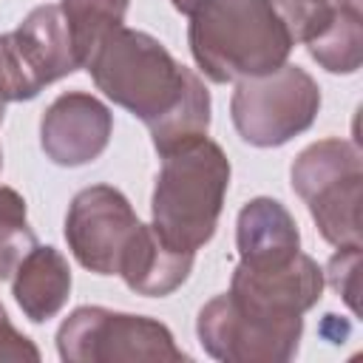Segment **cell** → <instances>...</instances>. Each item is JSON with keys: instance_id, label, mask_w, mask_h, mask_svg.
Wrapping results in <instances>:
<instances>
[{"instance_id": "cell-1", "label": "cell", "mask_w": 363, "mask_h": 363, "mask_svg": "<svg viewBox=\"0 0 363 363\" xmlns=\"http://www.w3.org/2000/svg\"><path fill=\"white\" fill-rule=\"evenodd\" d=\"M65 241L74 258L96 275H119L145 298L176 292L193 269V252L167 247L153 224H142L128 196L111 184L79 190L65 213Z\"/></svg>"}, {"instance_id": "cell-2", "label": "cell", "mask_w": 363, "mask_h": 363, "mask_svg": "<svg viewBox=\"0 0 363 363\" xmlns=\"http://www.w3.org/2000/svg\"><path fill=\"white\" fill-rule=\"evenodd\" d=\"M187 43L199 71L218 85L281 68L295 45L275 0H201Z\"/></svg>"}, {"instance_id": "cell-3", "label": "cell", "mask_w": 363, "mask_h": 363, "mask_svg": "<svg viewBox=\"0 0 363 363\" xmlns=\"http://www.w3.org/2000/svg\"><path fill=\"white\" fill-rule=\"evenodd\" d=\"M94 85L147 128L164 119L187 94L196 71L182 65L156 37L116 26L85 57Z\"/></svg>"}, {"instance_id": "cell-4", "label": "cell", "mask_w": 363, "mask_h": 363, "mask_svg": "<svg viewBox=\"0 0 363 363\" xmlns=\"http://www.w3.org/2000/svg\"><path fill=\"white\" fill-rule=\"evenodd\" d=\"M230 173V159L213 139L162 156L150 196V224L167 247L196 255L216 235Z\"/></svg>"}, {"instance_id": "cell-5", "label": "cell", "mask_w": 363, "mask_h": 363, "mask_svg": "<svg viewBox=\"0 0 363 363\" xmlns=\"http://www.w3.org/2000/svg\"><path fill=\"white\" fill-rule=\"evenodd\" d=\"M292 190L303 199L318 233L332 247L363 241V159L349 139L329 136L303 147L289 167Z\"/></svg>"}, {"instance_id": "cell-6", "label": "cell", "mask_w": 363, "mask_h": 363, "mask_svg": "<svg viewBox=\"0 0 363 363\" xmlns=\"http://www.w3.org/2000/svg\"><path fill=\"white\" fill-rule=\"evenodd\" d=\"M320 111V88L301 65L281 68L235 82L230 116L238 136L252 147H281L309 130Z\"/></svg>"}, {"instance_id": "cell-7", "label": "cell", "mask_w": 363, "mask_h": 363, "mask_svg": "<svg viewBox=\"0 0 363 363\" xmlns=\"http://www.w3.org/2000/svg\"><path fill=\"white\" fill-rule=\"evenodd\" d=\"M57 352L65 363L190 360L162 320L105 306H77L57 329Z\"/></svg>"}, {"instance_id": "cell-8", "label": "cell", "mask_w": 363, "mask_h": 363, "mask_svg": "<svg viewBox=\"0 0 363 363\" xmlns=\"http://www.w3.org/2000/svg\"><path fill=\"white\" fill-rule=\"evenodd\" d=\"M77 68L82 62L60 3L31 9L14 31L0 34V82L9 102L34 99Z\"/></svg>"}, {"instance_id": "cell-9", "label": "cell", "mask_w": 363, "mask_h": 363, "mask_svg": "<svg viewBox=\"0 0 363 363\" xmlns=\"http://www.w3.org/2000/svg\"><path fill=\"white\" fill-rule=\"evenodd\" d=\"M196 335L204 352L224 363H286L298 354L303 318H267L224 292L199 309Z\"/></svg>"}, {"instance_id": "cell-10", "label": "cell", "mask_w": 363, "mask_h": 363, "mask_svg": "<svg viewBox=\"0 0 363 363\" xmlns=\"http://www.w3.org/2000/svg\"><path fill=\"white\" fill-rule=\"evenodd\" d=\"M326 278L318 261L306 252H295L284 261H238L230 281V298L250 312L267 318H303L320 295Z\"/></svg>"}, {"instance_id": "cell-11", "label": "cell", "mask_w": 363, "mask_h": 363, "mask_svg": "<svg viewBox=\"0 0 363 363\" xmlns=\"http://www.w3.org/2000/svg\"><path fill=\"white\" fill-rule=\"evenodd\" d=\"M111 133V108L85 91L60 94L40 119V147L60 167L91 164L105 153Z\"/></svg>"}, {"instance_id": "cell-12", "label": "cell", "mask_w": 363, "mask_h": 363, "mask_svg": "<svg viewBox=\"0 0 363 363\" xmlns=\"http://www.w3.org/2000/svg\"><path fill=\"white\" fill-rule=\"evenodd\" d=\"M11 295L31 323L51 320L71 295L68 258L54 247H31L11 275Z\"/></svg>"}, {"instance_id": "cell-13", "label": "cell", "mask_w": 363, "mask_h": 363, "mask_svg": "<svg viewBox=\"0 0 363 363\" xmlns=\"http://www.w3.org/2000/svg\"><path fill=\"white\" fill-rule=\"evenodd\" d=\"M235 247L238 261H284L301 252V230L278 199L255 196L238 210Z\"/></svg>"}, {"instance_id": "cell-14", "label": "cell", "mask_w": 363, "mask_h": 363, "mask_svg": "<svg viewBox=\"0 0 363 363\" xmlns=\"http://www.w3.org/2000/svg\"><path fill=\"white\" fill-rule=\"evenodd\" d=\"M210 111H213V102H210V91L204 85V79L196 74L184 99L164 116L159 119L156 125H150V142L156 147L159 156H167L173 150H182L193 142H201L207 139V130H210Z\"/></svg>"}, {"instance_id": "cell-15", "label": "cell", "mask_w": 363, "mask_h": 363, "mask_svg": "<svg viewBox=\"0 0 363 363\" xmlns=\"http://www.w3.org/2000/svg\"><path fill=\"white\" fill-rule=\"evenodd\" d=\"M303 45L323 71L354 74L363 57V9L340 11L320 34H315Z\"/></svg>"}, {"instance_id": "cell-16", "label": "cell", "mask_w": 363, "mask_h": 363, "mask_svg": "<svg viewBox=\"0 0 363 363\" xmlns=\"http://www.w3.org/2000/svg\"><path fill=\"white\" fill-rule=\"evenodd\" d=\"M130 0H60L62 17L71 28L79 62H85L88 51L116 26L125 23Z\"/></svg>"}, {"instance_id": "cell-17", "label": "cell", "mask_w": 363, "mask_h": 363, "mask_svg": "<svg viewBox=\"0 0 363 363\" xmlns=\"http://www.w3.org/2000/svg\"><path fill=\"white\" fill-rule=\"evenodd\" d=\"M31 247H37V235L28 227L26 199L14 187L0 184V281L14 275Z\"/></svg>"}, {"instance_id": "cell-18", "label": "cell", "mask_w": 363, "mask_h": 363, "mask_svg": "<svg viewBox=\"0 0 363 363\" xmlns=\"http://www.w3.org/2000/svg\"><path fill=\"white\" fill-rule=\"evenodd\" d=\"M357 269H360V244L337 247V252L329 258L323 278L329 286L346 301L352 312H357Z\"/></svg>"}, {"instance_id": "cell-19", "label": "cell", "mask_w": 363, "mask_h": 363, "mask_svg": "<svg viewBox=\"0 0 363 363\" xmlns=\"http://www.w3.org/2000/svg\"><path fill=\"white\" fill-rule=\"evenodd\" d=\"M0 360H11V363H17V360L37 363L40 360V349L34 346L31 337H26L23 332L14 329L3 303H0Z\"/></svg>"}, {"instance_id": "cell-20", "label": "cell", "mask_w": 363, "mask_h": 363, "mask_svg": "<svg viewBox=\"0 0 363 363\" xmlns=\"http://www.w3.org/2000/svg\"><path fill=\"white\" fill-rule=\"evenodd\" d=\"M170 3H173V9H176V11H182L184 17H190V14H193V9H196L201 0H170Z\"/></svg>"}, {"instance_id": "cell-21", "label": "cell", "mask_w": 363, "mask_h": 363, "mask_svg": "<svg viewBox=\"0 0 363 363\" xmlns=\"http://www.w3.org/2000/svg\"><path fill=\"white\" fill-rule=\"evenodd\" d=\"M6 105H9V99H6V91H3V82H0V122H3V113H6Z\"/></svg>"}, {"instance_id": "cell-22", "label": "cell", "mask_w": 363, "mask_h": 363, "mask_svg": "<svg viewBox=\"0 0 363 363\" xmlns=\"http://www.w3.org/2000/svg\"><path fill=\"white\" fill-rule=\"evenodd\" d=\"M0 170H3V150H0Z\"/></svg>"}]
</instances>
